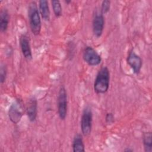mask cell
<instances>
[{"mask_svg":"<svg viewBox=\"0 0 152 152\" xmlns=\"http://www.w3.org/2000/svg\"><path fill=\"white\" fill-rule=\"evenodd\" d=\"M110 72L106 66L102 67L98 72L94 83V90L97 94L105 93L109 89Z\"/></svg>","mask_w":152,"mask_h":152,"instance_id":"cell-1","label":"cell"},{"mask_svg":"<svg viewBox=\"0 0 152 152\" xmlns=\"http://www.w3.org/2000/svg\"><path fill=\"white\" fill-rule=\"evenodd\" d=\"M28 15L30 27L32 33L35 36L39 34L41 31L42 24L37 4L34 1L31 2L29 4Z\"/></svg>","mask_w":152,"mask_h":152,"instance_id":"cell-2","label":"cell"},{"mask_svg":"<svg viewBox=\"0 0 152 152\" xmlns=\"http://www.w3.org/2000/svg\"><path fill=\"white\" fill-rule=\"evenodd\" d=\"M24 113L23 104L21 100L17 99L11 104L8 110V116L10 121L15 124H18Z\"/></svg>","mask_w":152,"mask_h":152,"instance_id":"cell-3","label":"cell"},{"mask_svg":"<svg viewBox=\"0 0 152 152\" xmlns=\"http://www.w3.org/2000/svg\"><path fill=\"white\" fill-rule=\"evenodd\" d=\"M93 122V113L91 108L87 106L83 110L81 119V129L84 135L87 136L91 134Z\"/></svg>","mask_w":152,"mask_h":152,"instance_id":"cell-4","label":"cell"},{"mask_svg":"<svg viewBox=\"0 0 152 152\" xmlns=\"http://www.w3.org/2000/svg\"><path fill=\"white\" fill-rule=\"evenodd\" d=\"M67 94L66 89L62 86L59 91L58 97V112L61 120H64L67 114Z\"/></svg>","mask_w":152,"mask_h":152,"instance_id":"cell-5","label":"cell"},{"mask_svg":"<svg viewBox=\"0 0 152 152\" xmlns=\"http://www.w3.org/2000/svg\"><path fill=\"white\" fill-rule=\"evenodd\" d=\"M84 61L90 66H96L100 64L102 58L96 50L91 46H87L83 53Z\"/></svg>","mask_w":152,"mask_h":152,"instance_id":"cell-6","label":"cell"},{"mask_svg":"<svg viewBox=\"0 0 152 152\" xmlns=\"http://www.w3.org/2000/svg\"><path fill=\"white\" fill-rule=\"evenodd\" d=\"M127 63L132 68L135 74H138L142 65V61L140 56L137 55L134 51L129 52L127 57Z\"/></svg>","mask_w":152,"mask_h":152,"instance_id":"cell-7","label":"cell"},{"mask_svg":"<svg viewBox=\"0 0 152 152\" xmlns=\"http://www.w3.org/2000/svg\"><path fill=\"white\" fill-rule=\"evenodd\" d=\"M93 33L94 35L99 37L102 36L104 26V19L103 15L100 12L96 13L93 20Z\"/></svg>","mask_w":152,"mask_h":152,"instance_id":"cell-8","label":"cell"},{"mask_svg":"<svg viewBox=\"0 0 152 152\" xmlns=\"http://www.w3.org/2000/svg\"><path fill=\"white\" fill-rule=\"evenodd\" d=\"M20 45L22 53L25 59L30 61L32 59V53L29 37L26 34H22L20 37Z\"/></svg>","mask_w":152,"mask_h":152,"instance_id":"cell-9","label":"cell"},{"mask_svg":"<svg viewBox=\"0 0 152 152\" xmlns=\"http://www.w3.org/2000/svg\"><path fill=\"white\" fill-rule=\"evenodd\" d=\"M27 115L31 122H34L37 117V103L34 98L30 99L26 108Z\"/></svg>","mask_w":152,"mask_h":152,"instance_id":"cell-10","label":"cell"},{"mask_svg":"<svg viewBox=\"0 0 152 152\" xmlns=\"http://www.w3.org/2000/svg\"><path fill=\"white\" fill-rule=\"evenodd\" d=\"M39 12L42 18L45 21H49L50 19V10L48 2L46 0H41L39 2Z\"/></svg>","mask_w":152,"mask_h":152,"instance_id":"cell-11","label":"cell"},{"mask_svg":"<svg viewBox=\"0 0 152 152\" xmlns=\"http://www.w3.org/2000/svg\"><path fill=\"white\" fill-rule=\"evenodd\" d=\"M72 150L74 152L85 151V147L82 136L80 134H77L72 141Z\"/></svg>","mask_w":152,"mask_h":152,"instance_id":"cell-12","label":"cell"},{"mask_svg":"<svg viewBox=\"0 0 152 152\" xmlns=\"http://www.w3.org/2000/svg\"><path fill=\"white\" fill-rule=\"evenodd\" d=\"M10 21L9 14L6 9L1 10L0 14V28L2 32H5L8 28Z\"/></svg>","mask_w":152,"mask_h":152,"instance_id":"cell-13","label":"cell"},{"mask_svg":"<svg viewBox=\"0 0 152 152\" xmlns=\"http://www.w3.org/2000/svg\"><path fill=\"white\" fill-rule=\"evenodd\" d=\"M144 151L151 152L152 151V135L151 132H144L142 137Z\"/></svg>","mask_w":152,"mask_h":152,"instance_id":"cell-14","label":"cell"},{"mask_svg":"<svg viewBox=\"0 0 152 152\" xmlns=\"http://www.w3.org/2000/svg\"><path fill=\"white\" fill-rule=\"evenodd\" d=\"M53 12L56 17H59L62 15V7L60 1L58 0H53L51 1Z\"/></svg>","mask_w":152,"mask_h":152,"instance_id":"cell-15","label":"cell"},{"mask_svg":"<svg viewBox=\"0 0 152 152\" xmlns=\"http://www.w3.org/2000/svg\"><path fill=\"white\" fill-rule=\"evenodd\" d=\"M110 2L108 0H104L102 3L101 7V13L103 15L106 14L110 10Z\"/></svg>","mask_w":152,"mask_h":152,"instance_id":"cell-16","label":"cell"},{"mask_svg":"<svg viewBox=\"0 0 152 152\" xmlns=\"http://www.w3.org/2000/svg\"><path fill=\"white\" fill-rule=\"evenodd\" d=\"M7 77V68L5 65H2L1 66L0 69V80L1 84L4 83Z\"/></svg>","mask_w":152,"mask_h":152,"instance_id":"cell-17","label":"cell"},{"mask_svg":"<svg viewBox=\"0 0 152 152\" xmlns=\"http://www.w3.org/2000/svg\"><path fill=\"white\" fill-rule=\"evenodd\" d=\"M105 119L108 124H111L114 122V116L112 113H108L106 116Z\"/></svg>","mask_w":152,"mask_h":152,"instance_id":"cell-18","label":"cell"},{"mask_svg":"<svg viewBox=\"0 0 152 152\" xmlns=\"http://www.w3.org/2000/svg\"><path fill=\"white\" fill-rule=\"evenodd\" d=\"M125 151H132V150H131V149H125Z\"/></svg>","mask_w":152,"mask_h":152,"instance_id":"cell-19","label":"cell"}]
</instances>
